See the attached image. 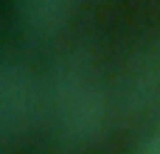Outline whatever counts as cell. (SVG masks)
<instances>
[{"label": "cell", "mask_w": 160, "mask_h": 154, "mask_svg": "<svg viewBox=\"0 0 160 154\" xmlns=\"http://www.w3.org/2000/svg\"><path fill=\"white\" fill-rule=\"evenodd\" d=\"M115 123L132 126L160 107V34L143 39L124 62L112 84Z\"/></svg>", "instance_id": "2"}, {"label": "cell", "mask_w": 160, "mask_h": 154, "mask_svg": "<svg viewBox=\"0 0 160 154\" xmlns=\"http://www.w3.org/2000/svg\"><path fill=\"white\" fill-rule=\"evenodd\" d=\"M42 115L62 152H87L112 126V93L104 87L87 45L65 48L42 84Z\"/></svg>", "instance_id": "1"}, {"label": "cell", "mask_w": 160, "mask_h": 154, "mask_svg": "<svg viewBox=\"0 0 160 154\" xmlns=\"http://www.w3.org/2000/svg\"><path fill=\"white\" fill-rule=\"evenodd\" d=\"M73 6L76 0H14V14L31 39H51L68 25Z\"/></svg>", "instance_id": "4"}, {"label": "cell", "mask_w": 160, "mask_h": 154, "mask_svg": "<svg viewBox=\"0 0 160 154\" xmlns=\"http://www.w3.org/2000/svg\"><path fill=\"white\" fill-rule=\"evenodd\" d=\"M42 115V84L28 70V65L3 53L0 62V146L11 152Z\"/></svg>", "instance_id": "3"}, {"label": "cell", "mask_w": 160, "mask_h": 154, "mask_svg": "<svg viewBox=\"0 0 160 154\" xmlns=\"http://www.w3.org/2000/svg\"><path fill=\"white\" fill-rule=\"evenodd\" d=\"M135 154H160V121L143 135V140L138 143Z\"/></svg>", "instance_id": "5"}]
</instances>
